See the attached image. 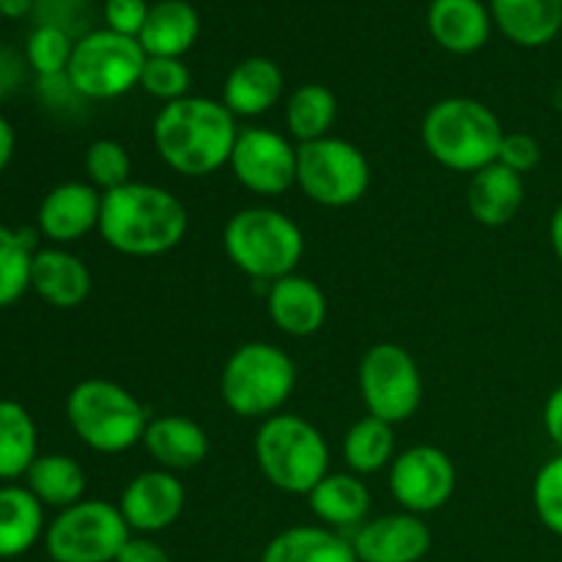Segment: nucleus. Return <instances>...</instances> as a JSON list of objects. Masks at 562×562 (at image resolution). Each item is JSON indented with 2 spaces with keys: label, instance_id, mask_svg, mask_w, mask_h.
<instances>
[{
  "label": "nucleus",
  "instance_id": "obj_1",
  "mask_svg": "<svg viewBox=\"0 0 562 562\" xmlns=\"http://www.w3.org/2000/svg\"><path fill=\"white\" fill-rule=\"evenodd\" d=\"M239 126L223 102L184 97L165 104L151 126V140L162 162L187 179H203L231 162Z\"/></svg>",
  "mask_w": 562,
  "mask_h": 562
},
{
  "label": "nucleus",
  "instance_id": "obj_2",
  "mask_svg": "<svg viewBox=\"0 0 562 562\" xmlns=\"http://www.w3.org/2000/svg\"><path fill=\"white\" fill-rule=\"evenodd\" d=\"M190 217L179 198L159 184L135 181L102 195L99 236L130 258H157L184 241Z\"/></svg>",
  "mask_w": 562,
  "mask_h": 562
},
{
  "label": "nucleus",
  "instance_id": "obj_3",
  "mask_svg": "<svg viewBox=\"0 0 562 562\" xmlns=\"http://www.w3.org/2000/svg\"><path fill=\"white\" fill-rule=\"evenodd\" d=\"M505 132L497 113L472 97L439 99L423 119V146L442 168L477 173L497 162Z\"/></svg>",
  "mask_w": 562,
  "mask_h": 562
},
{
  "label": "nucleus",
  "instance_id": "obj_4",
  "mask_svg": "<svg viewBox=\"0 0 562 562\" xmlns=\"http://www.w3.org/2000/svg\"><path fill=\"white\" fill-rule=\"evenodd\" d=\"M223 247L239 272L272 285L296 272L305 256V236L289 214L272 206H250L225 223Z\"/></svg>",
  "mask_w": 562,
  "mask_h": 562
},
{
  "label": "nucleus",
  "instance_id": "obj_5",
  "mask_svg": "<svg viewBox=\"0 0 562 562\" xmlns=\"http://www.w3.org/2000/svg\"><path fill=\"white\" fill-rule=\"evenodd\" d=\"M66 420L93 453L119 456L143 445L151 423L148 409L121 384L108 379H86L66 398Z\"/></svg>",
  "mask_w": 562,
  "mask_h": 562
},
{
  "label": "nucleus",
  "instance_id": "obj_6",
  "mask_svg": "<svg viewBox=\"0 0 562 562\" xmlns=\"http://www.w3.org/2000/svg\"><path fill=\"white\" fill-rule=\"evenodd\" d=\"M252 450L261 475L285 494L307 497L329 475L327 439L300 415H272L261 420Z\"/></svg>",
  "mask_w": 562,
  "mask_h": 562
},
{
  "label": "nucleus",
  "instance_id": "obj_7",
  "mask_svg": "<svg viewBox=\"0 0 562 562\" xmlns=\"http://www.w3.org/2000/svg\"><path fill=\"white\" fill-rule=\"evenodd\" d=\"M296 387V366L280 346L250 340L225 360L220 373L223 404L245 420L280 415Z\"/></svg>",
  "mask_w": 562,
  "mask_h": 562
},
{
  "label": "nucleus",
  "instance_id": "obj_8",
  "mask_svg": "<svg viewBox=\"0 0 562 562\" xmlns=\"http://www.w3.org/2000/svg\"><path fill=\"white\" fill-rule=\"evenodd\" d=\"M146 58L137 38L121 36L108 27L88 31L75 42L66 80L77 97L108 102L124 97L132 88H140Z\"/></svg>",
  "mask_w": 562,
  "mask_h": 562
},
{
  "label": "nucleus",
  "instance_id": "obj_9",
  "mask_svg": "<svg viewBox=\"0 0 562 562\" xmlns=\"http://www.w3.org/2000/svg\"><path fill=\"white\" fill-rule=\"evenodd\" d=\"M296 187L318 206H355L371 187V162L346 137L302 143L296 146Z\"/></svg>",
  "mask_w": 562,
  "mask_h": 562
},
{
  "label": "nucleus",
  "instance_id": "obj_10",
  "mask_svg": "<svg viewBox=\"0 0 562 562\" xmlns=\"http://www.w3.org/2000/svg\"><path fill=\"white\" fill-rule=\"evenodd\" d=\"M130 532L119 505L80 499L55 516L44 532V547L55 562H115Z\"/></svg>",
  "mask_w": 562,
  "mask_h": 562
},
{
  "label": "nucleus",
  "instance_id": "obj_11",
  "mask_svg": "<svg viewBox=\"0 0 562 562\" xmlns=\"http://www.w3.org/2000/svg\"><path fill=\"white\" fill-rule=\"evenodd\" d=\"M357 382H360V395L368 415L379 417L390 426H398V423L415 417L423 404L420 366L409 355V349L390 344V340L371 346L362 355Z\"/></svg>",
  "mask_w": 562,
  "mask_h": 562
},
{
  "label": "nucleus",
  "instance_id": "obj_12",
  "mask_svg": "<svg viewBox=\"0 0 562 562\" xmlns=\"http://www.w3.org/2000/svg\"><path fill=\"white\" fill-rule=\"evenodd\" d=\"M456 464L434 445H415L390 464V492L401 510L426 516L445 508L456 492Z\"/></svg>",
  "mask_w": 562,
  "mask_h": 562
},
{
  "label": "nucleus",
  "instance_id": "obj_13",
  "mask_svg": "<svg viewBox=\"0 0 562 562\" xmlns=\"http://www.w3.org/2000/svg\"><path fill=\"white\" fill-rule=\"evenodd\" d=\"M228 168L256 195H283L296 184V146L269 126H245L236 137Z\"/></svg>",
  "mask_w": 562,
  "mask_h": 562
},
{
  "label": "nucleus",
  "instance_id": "obj_14",
  "mask_svg": "<svg viewBox=\"0 0 562 562\" xmlns=\"http://www.w3.org/2000/svg\"><path fill=\"white\" fill-rule=\"evenodd\" d=\"M184 483L168 470H146L132 477L119 499V510L132 532L154 536L179 521L184 510Z\"/></svg>",
  "mask_w": 562,
  "mask_h": 562
},
{
  "label": "nucleus",
  "instance_id": "obj_15",
  "mask_svg": "<svg viewBox=\"0 0 562 562\" xmlns=\"http://www.w3.org/2000/svg\"><path fill=\"white\" fill-rule=\"evenodd\" d=\"M351 547L360 562H420L431 549V530L423 516L398 510L357 527Z\"/></svg>",
  "mask_w": 562,
  "mask_h": 562
},
{
  "label": "nucleus",
  "instance_id": "obj_16",
  "mask_svg": "<svg viewBox=\"0 0 562 562\" xmlns=\"http://www.w3.org/2000/svg\"><path fill=\"white\" fill-rule=\"evenodd\" d=\"M99 217L102 192L88 181H64L42 198L36 223L42 236H47L55 247H66L91 231H99Z\"/></svg>",
  "mask_w": 562,
  "mask_h": 562
},
{
  "label": "nucleus",
  "instance_id": "obj_17",
  "mask_svg": "<svg viewBox=\"0 0 562 562\" xmlns=\"http://www.w3.org/2000/svg\"><path fill=\"white\" fill-rule=\"evenodd\" d=\"M267 311L274 327L289 338H311L327 322V294L305 274H285L269 285Z\"/></svg>",
  "mask_w": 562,
  "mask_h": 562
},
{
  "label": "nucleus",
  "instance_id": "obj_18",
  "mask_svg": "<svg viewBox=\"0 0 562 562\" xmlns=\"http://www.w3.org/2000/svg\"><path fill=\"white\" fill-rule=\"evenodd\" d=\"M91 269L66 247H42L33 252L31 289L38 300L58 311L80 307L91 294Z\"/></svg>",
  "mask_w": 562,
  "mask_h": 562
},
{
  "label": "nucleus",
  "instance_id": "obj_19",
  "mask_svg": "<svg viewBox=\"0 0 562 562\" xmlns=\"http://www.w3.org/2000/svg\"><path fill=\"white\" fill-rule=\"evenodd\" d=\"M428 33L453 55H472L492 38V11L483 0H431L426 14Z\"/></svg>",
  "mask_w": 562,
  "mask_h": 562
},
{
  "label": "nucleus",
  "instance_id": "obj_20",
  "mask_svg": "<svg viewBox=\"0 0 562 562\" xmlns=\"http://www.w3.org/2000/svg\"><path fill=\"white\" fill-rule=\"evenodd\" d=\"M283 71L272 58L252 55V58L239 60L228 71L223 86V99L220 102L236 115V119H258L278 108L283 99Z\"/></svg>",
  "mask_w": 562,
  "mask_h": 562
},
{
  "label": "nucleus",
  "instance_id": "obj_21",
  "mask_svg": "<svg viewBox=\"0 0 562 562\" xmlns=\"http://www.w3.org/2000/svg\"><path fill=\"white\" fill-rule=\"evenodd\" d=\"M525 176L514 173L505 165L492 162L470 176L467 184V209L472 220L486 228H503L525 206Z\"/></svg>",
  "mask_w": 562,
  "mask_h": 562
},
{
  "label": "nucleus",
  "instance_id": "obj_22",
  "mask_svg": "<svg viewBox=\"0 0 562 562\" xmlns=\"http://www.w3.org/2000/svg\"><path fill=\"white\" fill-rule=\"evenodd\" d=\"M143 448L157 461L159 470L184 472L206 461L209 434L184 415L151 417L146 437H143Z\"/></svg>",
  "mask_w": 562,
  "mask_h": 562
},
{
  "label": "nucleus",
  "instance_id": "obj_23",
  "mask_svg": "<svg viewBox=\"0 0 562 562\" xmlns=\"http://www.w3.org/2000/svg\"><path fill=\"white\" fill-rule=\"evenodd\" d=\"M488 11L516 47H547L562 31V0H488Z\"/></svg>",
  "mask_w": 562,
  "mask_h": 562
},
{
  "label": "nucleus",
  "instance_id": "obj_24",
  "mask_svg": "<svg viewBox=\"0 0 562 562\" xmlns=\"http://www.w3.org/2000/svg\"><path fill=\"white\" fill-rule=\"evenodd\" d=\"M201 33V16L190 0H157L148 11L140 42L148 58H184Z\"/></svg>",
  "mask_w": 562,
  "mask_h": 562
},
{
  "label": "nucleus",
  "instance_id": "obj_25",
  "mask_svg": "<svg viewBox=\"0 0 562 562\" xmlns=\"http://www.w3.org/2000/svg\"><path fill=\"white\" fill-rule=\"evenodd\" d=\"M311 510L322 527L351 530L362 527L371 514V488L355 472H329L311 494Z\"/></svg>",
  "mask_w": 562,
  "mask_h": 562
},
{
  "label": "nucleus",
  "instance_id": "obj_26",
  "mask_svg": "<svg viewBox=\"0 0 562 562\" xmlns=\"http://www.w3.org/2000/svg\"><path fill=\"white\" fill-rule=\"evenodd\" d=\"M44 532V505L31 488L14 483L0 486V560L22 558Z\"/></svg>",
  "mask_w": 562,
  "mask_h": 562
},
{
  "label": "nucleus",
  "instance_id": "obj_27",
  "mask_svg": "<svg viewBox=\"0 0 562 562\" xmlns=\"http://www.w3.org/2000/svg\"><path fill=\"white\" fill-rule=\"evenodd\" d=\"M261 562H360L349 538L329 527H289L263 549Z\"/></svg>",
  "mask_w": 562,
  "mask_h": 562
},
{
  "label": "nucleus",
  "instance_id": "obj_28",
  "mask_svg": "<svg viewBox=\"0 0 562 562\" xmlns=\"http://www.w3.org/2000/svg\"><path fill=\"white\" fill-rule=\"evenodd\" d=\"M25 486L44 508H71L86 497V470L71 456L44 453L36 456L31 470L25 472Z\"/></svg>",
  "mask_w": 562,
  "mask_h": 562
},
{
  "label": "nucleus",
  "instance_id": "obj_29",
  "mask_svg": "<svg viewBox=\"0 0 562 562\" xmlns=\"http://www.w3.org/2000/svg\"><path fill=\"white\" fill-rule=\"evenodd\" d=\"M38 456V431L31 412L16 401H0V481L25 477Z\"/></svg>",
  "mask_w": 562,
  "mask_h": 562
},
{
  "label": "nucleus",
  "instance_id": "obj_30",
  "mask_svg": "<svg viewBox=\"0 0 562 562\" xmlns=\"http://www.w3.org/2000/svg\"><path fill=\"white\" fill-rule=\"evenodd\" d=\"M338 119V99L322 82H305L285 99V126L296 143L329 137Z\"/></svg>",
  "mask_w": 562,
  "mask_h": 562
},
{
  "label": "nucleus",
  "instance_id": "obj_31",
  "mask_svg": "<svg viewBox=\"0 0 562 562\" xmlns=\"http://www.w3.org/2000/svg\"><path fill=\"white\" fill-rule=\"evenodd\" d=\"M395 426L366 415L346 431L344 461L355 475H376L395 459Z\"/></svg>",
  "mask_w": 562,
  "mask_h": 562
},
{
  "label": "nucleus",
  "instance_id": "obj_32",
  "mask_svg": "<svg viewBox=\"0 0 562 562\" xmlns=\"http://www.w3.org/2000/svg\"><path fill=\"white\" fill-rule=\"evenodd\" d=\"M33 252H36L33 234L0 225V311L14 305L31 289Z\"/></svg>",
  "mask_w": 562,
  "mask_h": 562
},
{
  "label": "nucleus",
  "instance_id": "obj_33",
  "mask_svg": "<svg viewBox=\"0 0 562 562\" xmlns=\"http://www.w3.org/2000/svg\"><path fill=\"white\" fill-rule=\"evenodd\" d=\"M71 53H75V38L64 27L55 25H36L25 44L27 66L36 71L38 80L64 77L69 69Z\"/></svg>",
  "mask_w": 562,
  "mask_h": 562
},
{
  "label": "nucleus",
  "instance_id": "obj_34",
  "mask_svg": "<svg viewBox=\"0 0 562 562\" xmlns=\"http://www.w3.org/2000/svg\"><path fill=\"white\" fill-rule=\"evenodd\" d=\"M86 173L88 184L97 187L99 192H113L132 181V157L124 143L113 137H99L86 151Z\"/></svg>",
  "mask_w": 562,
  "mask_h": 562
},
{
  "label": "nucleus",
  "instance_id": "obj_35",
  "mask_svg": "<svg viewBox=\"0 0 562 562\" xmlns=\"http://www.w3.org/2000/svg\"><path fill=\"white\" fill-rule=\"evenodd\" d=\"M190 66L181 58H146L140 75V88L148 97L170 104L190 97Z\"/></svg>",
  "mask_w": 562,
  "mask_h": 562
},
{
  "label": "nucleus",
  "instance_id": "obj_36",
  "mask_svg": "<svg viewBox=\"0 0 562 562\" xmlns=\"http://www.w3.org/2000/svg\"><path fill=\"white\" fill-rule=\"evenodd\" d=\"M532 508L552 536L562 538V453L549 459L532 481Z\"/></svg>",
  "mask_w": 562,
  "mask_h": 562
},
{
  "label": "nucleus",
  "instance_id": "obj_37",
  "mask_svg": "<svg viewBox=\"0 0 562 562\" xmlns=\"http://www.w3.org/2000/svg\"><path fill=\"white\" fill-rule=\"evenodd\" d=\"M497 162L514 170V173L527 176L541 162V143L527 135V132H505L503 143H499Z\"/></svg>",
  "mask_w": 562,
  "mask_h": 562
},
{
  "label": "nucleus",
  "instance_id": "obj_38",
  "mask_svg": "<svg viewBox=\"0 0 562 562\" xmlns=\"http://www.w3.org/2000/svg\"><path fill=\"white\" fill-rule=\"evenodd\" d=\"M151 5L146 0H104V22L108 31L121 33V36L137 38L148 20Z\"/></svg>",
  "mask_w": 562,
  "mask_h": 562
},
{
  "label": "nucleus",
  "instance_id": "obj_39",
  "mask_svg": "<svg viewBox=\"0 0 562 562\" xmlns=\"http://www.w3.org/2000/svg\"><path fill=\"white\" fill-rule=\"evenodd\" d=\"M115 562H170V554L154 538L137 536L124 543V549H121Z\"/></svg>",
  "mask_w": 562,
  "mask_h": 562
},
{
  "label": "nucleus",
  "instance_id": "obj_40",
  "mask_svg": "<svg viewBox=\"0 0 562 562\" xmlns=\"http://www.w3.org/2000/svg\"><path fill=\"white\" fill-rule=\"evenodd\" d=\"M543 431L562 453V384L552 390V395L543 404Z\"/></svg>",
  "mask_w": 562,
  "mask_h": 562
},
{
  "label": "nucleus",
  "instance_id": "obj_41",
  "mask_svg": "<svg viewBox=\"0 0 562 562\" xmlns=\"http://www.w3.org/2000/svg\"><path fill=\"white\" fill-rule=\"evenodd\" d=\"M14 148H16L14 126L9 124V119H3V115H0V173L9 168L11 157H14Z\"/></svg>",
  "mask_w": 562,
  "mask_h": 562
},
{
  "label": "nucleus",
  "instance_id": "obj_42",
  "mask_svg": "<svg viewBox=\"0 0 562 562\" xmlns=\"http://www.w3.org/2000/svg\"><path fill=\"white\" fill-rule=\"evenodd\" d=\"M36 9V0H0V14L5 20H22Z\"/></svg>",
  "mask_w": 562,
  "mask_h": 562
},
{
  "label": "nucleus",
  "instance_id": "obj_43",
  "mask_svg": "<svg viewBox=\"0 0 562 562\" xmlns=\"http://www.w3.org/2000/svg\"><path fill=\"white\" fill-rule=\"evenodd\" d=\"M549 241H552V250L558 256V261L562 263V201L554 209L552 220H549Z\"/></svg>",
  "mask_w": 562,
  "mask_h": 562
},
{
  "label": "nucleus",
  "instance_id": "obj_44",
  "mask_svg": "<svg viewBox=\"0 0 562 562\" xmlns=\"http://www.w3.org/2000/svg\"><path fill=\"white\" fill-rule=\"evenodd\" d=\"M5 91H9V80H5V71L0 69V102H3Z\"/></svg>",
  "mask_w": 562,
  "mask_h": 562
},
{
  "label": "nucleus",
  "instance_id": "obj_45",
  "mask_svg": "<svg viewBox=\"0 0 562 562\" xmlns=\"http://www.w3.org/2000/svg\"><path fill=\"white\" fill-rule=\"evenodd\" d=\"M0 20H3V14H0Z\"/></svg>",
  "mask_w": 562,
  "mask_h": 562
}]
</instances>
